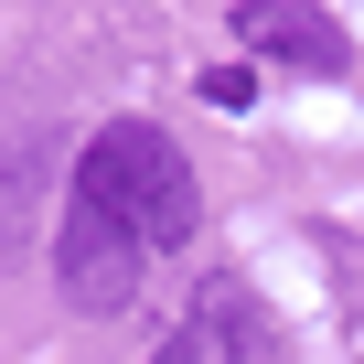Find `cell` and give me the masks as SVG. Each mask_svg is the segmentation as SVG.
<instances>
[{"mask_svg":"<svg viewBox=\"0 0 364 364\" xmlns=\"http://www.w3.org/2000/svg\"><path fill=\"white\" fill-rule=\"evenodd\" d=\"M204 97H215V107H247V97H257V65H204Z\"/></svg>","mask_w":364,"mask_h":364,"instance_id":"obj_4","label":"cell"},{"mask_svg":"<svg viewBox=\"0 0 364 364\" xmlns=\"http://www.w3.org/2000/svg\"><path fill=\"white\" fill-rule=\"evenodd\" d=\"M139 257H150V247L129 236V215L75 171V182H65V225H54V289H65L75 311H129Z\"/></svg>","mask_w":364,"mask_h":364,"instance_id":"obj_2","label":"cell"},{"mask_svg":"<svg viewBox=\"0 0 364 364\" xmlns=\"http://www.w3.org/2000/svg\"><path fill=\"white\" fill-rule=\"evenodd\" d=\"M75 171L97 182V193L129 215V236L161 257V247H182L204 225V193H193V161L171 150V129H150V118H107L86 150H75Z\"/></svg>","mask_w":364,"mask_h":364,"instance_id":"obj_1","label":"cell"},{"mask_svg":"<svg viewBox=\"0 0 364 364\" xmlns=\"http://www.w3.org/2000/svg\"><path fill=\"white\" fill-rule=\"evenodd\" d=\"M236 43L279 54L300 75H343V22L321 11V0H236Z\"/></svg>","mask_w":364,"mask_h":364,"instance_id":"obj_3","label":"cell"}]
</instances>
